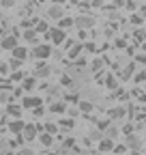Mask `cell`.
Here are the masks:
<instances>
[{"label":"cell","instance_id":"9c48e42d","mask_svg":"<svg viewBox=\"0 0 146 155\" xmlns=\"http://www.w3.org/2000/svg\"><path fill=\"white\" fill-rule=\"evenodd\" d=\"M7 127H9V131H11V134H15V136H22V134H24V127H26V123H24L22 119H17V121H11Z\"/></svg>","mask_w":146,"mask_h":155},{"label":"cell","instance_id":"f5cc1de1","mask_svg":"<svg viewBox=\"0 0 146 155\" xmlns=\"http://www.w3.org/2000/svg\"><path fill=\"white\" fill-rule=\"evenodd\" d=\"M47 155H58V151H56V153H47Z\"/></svg>","mask_w":146,"mask_h":155},{"label":"cell","instance_id":"f35d334b","mask_svg":"<svg viewBox=\"0 0 146 155\" xmlns=\"http://www.w3.org/2000/svg\"><path fill=\"white\" fill-rule=\"evenodd\" d=\"M58 127H65V129H69V127H73V121H71V119H65V121H60V123H58Z\"/></svg>","mask_w":146,"mask_h":155},{"label":"cell","instance_id":"5bb4252c","mask_svg":"<svg viewBox=\"0 0 146 155\" xmlns=\"http://www.w3.org/2000/svg\"><path fill=\"white\" fill-rule=\"evenodd\" d=\"M82 52H84V45H82V43H75V45L69 50V61H78V58H82V56H80Z\"/></svg>","mask_w":146,"mask_h":155},{"label":"cell","instance_id":"83f0119b","mask_svg":"<svg viewBox=\"0 0 146 155\" xmlns=\"http://www.w3.org/2000/svg\"><path fill=\"white\" fill-rule=\"evenodd\" d=\"M133 63H138V65H142V69H146V54H135V58H133Z\"/></svg>","mask_w":146,"mask_h":155},{"label":"cell","instance_id":"d590c367","mask_svg":"<svg viewBox=\"0 0 146 155\" xmlns=\"http://www.w3.org/2000/svg\"><path fill=\"white\" fill-rule=\"evenodd\" d=\"M62 147H65V149H75V138H67V140L62 142Z\"/></svg>","mask_w":146,"mask_h":155},{"label":"cell","instance_id":"484cf974","mask_svg":"<svg viewBox=\"0 0 146 155\" xmlns=\"http://www.w3.org/2000/svg\"><path fill=\"white\" fill-rule=\"evenodd\" d=\"M78 110L84 112V114H90V112H93V104H90V101H80L78 104Z\"/></svg>","mask_w":146,"mask_h":155},{"label":"cell","instance_id":"f546056e","mask_svg":"<svg viewBox=\"0 0 146 155\" xmlns=\"http://www.w3.org/2000/svg\"><path fill=\"white\" fill-rule=\"evenodd\" d=\"M60 84H62V86H67V88H69V86H73V78L65 73V75L60 78Z\"/></svg>","mask_w":146,"mask_h":155},{"label":"cell","instance_id":"681fc988","mask_svg":"<svg viewBox=\"0 0 146 155\" xmlns=\"http://www.w3.org/2000/svg\"><path fill=\"white\" fill-rule=\"evenodd\" d=\"M107 125H110V123H107V121H101V123H99V129H105V127H107Z\"/></svg>","mask_w":146,"mask_h":155},{"label":"cell","instance_id":"e0dca14e","mask_svg":"<svg viewBox=\"0 0 146 155\" xmlns=\"http://www.w3.org/2000/svg\"><path fill=\"white\" fill-rule=\"evenodd\" d=\"M133 75H135V63L129 61V65L122 69V80H129V78H133Z\"/></svg>","mask_w":146,"mask_h":155},{"label":"cell","instance_id":"ab89813d","mask_svg":"<svg viewBox=\"0 0 146 155\" xmlns=\"http://www.w3.org/2000/svg\"><path fill=\"white\" fill-rule=\"evenodd\" d=\"M0 73H2V75H5V73H7V75L11 73V69H9V63H2V65H0Z\"/></svg>","mask_w":146,"mask_h":155},{"label":"cell","instance_id":"603a6c76","mask_svg":"<svg viewBox=\"0 0 146 155\" xmlns=\"http://www.w3.org/2000/svg\"><path fill=\"white\" fill-rule=\"evenodd\" d=\"M36 84V78H24V82H22V91H32Z\"/></svg>","mask_w":146,"mask_h":155},{"label":"cell","instance_id":"4316f807","mask_svg":"<svg viewBox=\"0 0 146 155\" xmlns=\"http://www.w3.org/2000/svg\"><path fill=\"white\" fill-rule=\"evenodd\" d=\"M58 129H60V127H58L56 123H45V131H47V134H52V136H56V134H58Z\"/></svg>","mask_w":146,"mask_h":155},{"label":"cell","instance_id":"f907efd6","mask_svg":"<svg viewBox=\"0 0 146 155\" xmlns=\"http://www.w3.org/2000/svg\"><path fill=\"white\" fill-rule=\"evenodd\" d=\"M140 50H142V54H146V43H142V45H140Z\"/></svg>","mask_w":146,"mask_h":155},{"label":"cell","instance_id":"74e56055","mask_svg":"<svg viewBox=\"0 0 146 155\" xmlns=\"http://www.w3.org/2000/svg\"><path fill=\"white\" fill-rule=\"evenodd\" d=\"M122 134H125V136H133V125H131V123H127V125L122 127Z\"/></svg>","mask_w":146,"mask_h":155},{"label":"cell","instance_id":"f6af8a7d","mask_svg":"<svg viewBox=\"0 0 146 155\" xmlns=\"http://www.w3.org/2000/svg\"><path fill=\"white\" fill-rule=\"evenodd\" d=\"M73 45H75V41H71V39H67V43H65L62 48H65V50H71Z\"/></svg>","mask_w":146,"mask_h":155},{"label":"cell","instance_id":"52a82bcc","mask_svg":"<svg viewBox=\"0 0 146 155\" xmlns=\"http://www.w3.org/2000/svg\"><path fill=\"white\" fill-rule=\"evenodd\" d=\"M47 17H49V19H56V22H60L62 17H67V15H65L62 5H56V2H54V5L47 9Z\"/></svg>","mask_w":146,"mask_h":155},{"label":"cell","instance_id":"2e32d148","mask_svg":"<svg viewBox=\"0 0 146 155\" xmlns=\"http://www.w3.org/2000/svg\"><path fill=\"white\" fill-rule=\"evenodd\" d=\"M11 54H13V58H17V61H22V63H24L26 58H28V54H30V52H28V50H26L24 45H20L17 50H13Z\"/></svg>","mask_w":146,"mask_h":155},{"label":"cell","instance_id":"30bf717a","mask_svg":"<svg viewBox=\"0 0 146 155\" xmlns=\"http://www.w3.org/2000/svg\"><path fill=\"white\" fill-rule=\"evenodd\" d=\"M49 73H52V69L45 63H36V67H34V75L36 78H49Z\"/></svg>","mask_w":146,"mask_h":155},{"label":"cell","instance_id":"11a10c76","mask_svg":"<svg viewBox=\"0 0 146 155\" xmlns=\"http://www.w3.org/2000/svg\"><path fill=\"white\" fill-rule=\"evenodd\" d=\"M90 155H97V153H90Z\"/></svg>","mask_w":146,"mask_h":155},{"label":"cell","instance_id":"7dc6e473","mask_svg":"<svg viewBox=\"0 0 146 155\" xmlns=\"http://www.w3.org/2000/svg\"><path fill=\"white\" fill-rule=\"evenodd\" d=\"M75 65H78V67H84V65H86V58H78Z\"/></svg>","mask_w":146,"mask_h":155},{"label":"cell","instance_id":"60d3db41","mask_svg":"<svg viewBox=\"0 0 146 155\" xmlns=\"http://www.w3.org/2000/svg\"><path fill=\"white\" fill-rule=\"evenodd\" d=\"M15 2H13V0H2V2H0V7H2V9H9V7H13Z\"/></svg>","mask_w":146,"mask_h":155},{"label":"cell","instance_id":"f1b7e54d","mask_svg":"<svg viewBox=\"0 0 146 155\" xmlns=\"http://www.w3.org/2000/svg\"><path fill=\"white\" fill-rule=\"evenodd\" d=\"M129 22H131L133 26H140V24H144V17L135 13V15H131V17H129Z\"/></svg>","mask_w":146,"mask_h":155},{"label":"cell","instance_id":"816d5d0a","mask_svg":"<svg viewBox=\"0 0 146 155\" xmlns=\"http://www.w3.org/2000/svg\"><path fill=\"white\" fill-rule=\"evenodd\" d=\"M0 155H15L13 151H5V153H0Z\"/></svg>","mask_w":146,"mask_h":155},{"label":"cell","instance_id":"7a4b0ae2","mask_svg":"<svg viewBox=\"0 0 146 155\" xmlns=\"http://www.w3.org/2000/svg\"><path fill=\"white\" fill-rule=\"evenodd\" d=\"M22 43H20V39H17L15 35H5L2 39H0V48L2 50H9V52H13V50H17Z\"/></svg>","mask_w":146,"mask_h":155},{"label":"cell","instance_id":"7bdbcfd3","mask_svg":"<svg viewBox=\"0 0 146 155\" xmlns=\"http://www.w3.org/2000/svg\"><path fill=\"white\" fill-rule=\"evenodd\" d=\"M43 112H45V110H43V106H39V108H34V110H32V114H34V116H41Z\"/></svg>","mask_w":146,"mask_h":155},{"label":"cell","instance_id":"7c38bea8","mask_svg":"<svg viewBox=\"0 0 146 155\" xmlns=\"http://www.w3.org/2000/svg\"><path fill=\"white\" fill-rule=\"evenodd\" d=\"M49 112L52 114H65L67 112V101H54L49 106Z\"/></svg>","mask_w":146,"mask_h":155},{"label":"cell","instance_id":"ba28073f","mask_svg":"<svg viewBox=\"0 0 146 155\" xmlns=\"http://www.w3.org/2000/svg\"><path fill=\"white\" fill-rule=\"evenodd\" d=\"M114 147H116L114 140H110V138H105V136H103V138L99 140V147H97V149H99L101 155H107V153H114Z\"/></svg>","mask_w":146,"mask_h":155},{"label":"cell","instance_id":"bcb514c9","mask_svg":"<svg viewBox=\"0 0 146 155\" xmlns=\"http://www.w3.org/2000/svg\"><path fill=\"white\" fill-rule=\"evenodd\" d=\"M140 15H142V17H144V19H146V5H144V2H142V5H140Z\"/></svg>","mask_w":146,"mask_h":155},{"label":"cell","instance_id":"d6986e66","mask_svg":"<svg viewBox=\"0 0 146 155\" xmlns=\"http://www.w3.org/2000/svg\"><path fill=\"white\" fill-rule=\"evenodd\" d=\"M125 112H127V108H122V106H116V108H112L107 114H110V119H122L125 116Z\"/></svg>","mask_w":146,"mask_h":155},{"label":"cell","instance_id":"1f68e13d","mask_svg":"<svg viewBox=\"0 0 146 155\" xmlns=\"http://www.w3.org/2000/svg\"><path fill=\"white\" fill-rule=\"evenodd\" d=\"M114 97H118V99H120V101H127V99H129V95H127V93H125L122 88H118V91L114 93Z\"/></svg>","mask_w":146,"mask_h":155},{"label":"cell","instance_id":"44dd1931","mask_svg":"<svg viewBox=\"0 0 146 155\" xmlns=\"http://www.w3.org/2000/svg\"><path fill=\"white\" fill-rule=\"evenodd\" d=\"M34 30H36V32H39V35H41V32H43V35H47V32H49L52 28H49V24L45 22V19H41V22H36V26H34Z\"/></svg>","mask_w":146,"mask_h":155},{"label":"cell","instance_id":"6da1fadb","mask_svg":"<svg viewBox=\"0 0 146 155\" xmlns=\"http://www.w3.org/2000/svg\"><path fill=\"white\" fill-rule=\"evenodd\" d=\"M30 56L34 58V61H39V63H45L47 58L52 56V48L47 43H39V45H34V50H32Z\"/></svg>","mask_w":146,"mask_h":155},{"label":"cell","instance_id":"277c9868","mask_svg":"<svg viewBox=\"0 0 146 155\" xmlns=\"http://www.w3.org/2000/svg\"><path fill=\"white\" fill-rule=\"evenodd\" d=\"M39 106H43L41 97H36V95H26V97H22V108L34 110V108H39Z\"/></svg>","mask_w":146,"mask_h":155},{"label":"cell","instance_id":"8992f818","mask_svg":"<svg viewBox=\"0 0 146 155\" xmlns=\"http://www.w3.org/2000/svg\"><path fill=\"white\" fill-rule=\"evenodd\" d=\"M93 26H95V19L90 17V15H78L75 17V28L88 30V28H93Z\"/></svg>","mask_w":146,"mask_h":155},{"label":"cell","instance_id":"8d00e7d4","mask_svg":"<svg viewBox=\"0 0 146 155\" xmlns=\"http://www.w3.org/2000/svg\"><path fill=\"white\" fill-rule=\"evenodd\" d=\"M15 155H34V151H32V149H28V147H22Z\"/></svg>","mask_w":146,"mask_h":155},{"label":"cell","instance_id":"8fae6325","mask_svg":"<svg viewBox=\"0 0 146 155\" xmlns=\"http://www.w3.org/2000/svg\"><path fill=\"white\" fill-rule=\"evenodd\" d=\"M22 112H24V108H22V106H17V104H9V106H7V114L13 116L15 121L22 116Z\"/></svg>","mask_w":146,"mask_h":155},{"label":"cell","instance_id":"d6a6232c","mask_svg":"<svg viewBox=\"0 0 146 155\" xmlns=\"http://www.w3.org/2000/svg\"><path fill=\"white\" fill-rule=\"evenodd\" d=\"M127 153V144H116L114 147V155H125Z\"/></svg>","mask_w":146,"mask_h":155},{"label":"cell","instance_id":"9a60e30c","mask_svg":"<svg viewBox=\"0 0 146 155\" xmlns=\"http://www.w3.org/2000/svg\"><path fill=\"white\" fill-rule=\"evenodd\" d=\"M105 88L107 91H118V80H116V75H112V73H107V78H105Z\"/></svg>","mask_w":146,"mask_h":155},{"label":"cell","instance_id":"db71d44e","mask_svg":"<svg viewBox=\"0 0 146 155\" xmlns=\"http://www.w3.org/2000/svg\"><path fill=\"white\" fill-rule=\"evenodd\" d=\"M2 32H5V28H0V35H2Z\"/></svg>","mask_w":146,"mask_h":155},{"label":"cell","instance_id":"e575fe53","mask_svg":"<svg viewBox=\"0 0 146 155\" xmlns=\"http://www.w3.org/2000/svg\"><path fill=\"white\" fill-rule=\"evenodd\" d=\"M11 82H24V73H22V71L11 73Z\"/></svg>","mask_w":146,"mask_h":155},{"label":"cell","instance_id":"c3c4849f","mask_svg":"<svg viewBox=\"0 0 146 155\" xmlns=\"http://www.w3.org/2000/svg\"><path fill=\"white\" fill-rule=\"evenodd\" d=\"M116 48H127V43L122 41V39H118V41H116Z\"/></svg>","mask_w":146,"mask_h":155},{"label":"cell","instance_id":"7402d4cb","mask_svg":"<svg viewBox=\"0 0 146 155\" xmlns=\"http://www.w3.org/2000/svg\"><path fill=\"white\" fill-rule=\"evenodd\" d=\"M103 61H105V58H93V63H90V69H93L95 73H101V69H103Z\"/></svg>","mask_w":146,"mask_h":155},{"label":"cell","instance_id":"836d02e7","mask_svg":"<svg viewBox=\"0 0 146 155\" xmlns=\"http://www.w3.org/2000/svg\"><path fill=\"white\" fill-rule=\"evenodd\" d=\"M133 95H135V99H138L140 104H146V93H142V91H133Z\"/></svg>","mask_w":146,"mask_h":155},{"label":"cell","instance_id":"ac0fdd59","mask_svg":"<svg viewBox=\"0 0 146 155\" xmlns=\"http://www.w3.org/2000/svg\"><path fill=\"white\" fill-rule=\"evenodd\" d=\"M71 26H75V17H62L60 22H58V28L65 30V32H67V28H71Z\"/></svg>","mask_w":146,"mask_h":155},{"label":"cell","instance_id":"b9f144b4","mask_svg":"<svg viewBox=\"0 0 146 155\" xmlns=\"http://www.w3.org/2000/svg\"><path fill=\"white\" fill-rule=\"evenodd\" d=\"M125 7H127V11H135L138 2H131V0H129V2H125Z\"/></svg>","mask_w":146,"mask_h":155},{"label":"cell","instance_id":"4dcf8cb0","mask_svg":"<svg viewBox=\"0 0 146 155\" xmlns=\"http://www.w3.org/2000/svg\"><path fill=\"white\" fill-rule=\"evenodd\" d=\"M65 101H71V104H80V95H78V93H69V95L65 97Z\"/></svg>","mask_w":146,"mask_h":155},{"label":"cell","instance_id":"3957f363","mask_svg":"<svg viewBox=\"0 0 146 155\" xmlns=\"http://www.w3.org/2000/svg\"><path fill=\"white\" fill-rule=\"evenodd\" d=\"M49 39H52V43H56V45H65L67 43V32L65 30H60L58 26H52V30H49Z\"/></svg>","mask_w":146,"mask_h":155},{"label":"cell","instance_id":"ee69618b","mask_svg":"<svg viewBox=\"0 0 146 155\" xmlns=\"http://www.w3.org/2000/svg\"><path fill=\"white\" fill-rule=\"evenodd\" d=\"M84 48H86V50H90V52H95V50H97V45H95L93 41H88V43H86Z\"/></svg>","mask_w":146,"mask_h":155},{"label":"cell","instance_id":"cb8c5ba5","mask_svg":"<svg viewBox=\"0 0 146 155\" xmlns=\"http://www.w3.org/2000/svg\"><path fill=\"white\" fill-rule=\"evenodd\" d=\"M133 82H135L138 86L146 82V69H140V71H135V75H133Z\"/></svg>","mask_w":146,"mask_h":155},{"label":"cell","instance_id":"d4e9b609","mask_svg":"<svg viewBox=\"0 0 146 155\" xmlns=\"http://www.w3.org/2000/svg\"><path fill=\"white\" fill-rule=\"evenodd\" d=\"M22 67H24V63H22V61H17V58H11V61H9V69H11L13 73H17Z\"/></svg>","mask_w":146,"mask_h":155},{"label":"cell","instance_id":"ffe728a7","mask_svg":"<svg viewBox=\"0 0 146 155\" xmlns=\"http://www.w3.org/2000/svg\"><path fill=\"white\" fill-rule=\"evenodd\" d=\"M39 140H41L43 147H52V144H54V136L47 134V131H43V134H39Z\"/></svg>","mask_w":146,"mask_h":155},{"label":"cell","instance_id":"5b68a950","mask_svg":"<svg viewBox=\"0 0 146 155\" xmlns=\"http://www.w3.org/2000/svg\"><path fill=\"white\" fill-rule=\"evenodd\" d=\"M36 136H39V129H36V123H26V127H24V134H22V138H24V142H32Z\"/></svg>","mask_w":146,"mask_h":155},{"label":"cell","instance_id":"4fadbf2b","mask_svg":"<svg viewBox=\"0 0 146 155\" xmlns=\"http://www.w3.org/2000/svg\"><path fill=\"white\" fill-rule=\"evenodd\" d=\"M24 41H28L32 45H39V43H36V41H39V32H36L34 28L32 30H24Z\"/></svg>","mask_w":146,"mask_h":155}]
</instances>
